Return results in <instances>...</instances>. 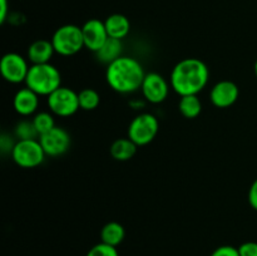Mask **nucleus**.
<instances>
[{
    "instance_id": "f257e3e1",
    "label": "nucleus",
    "mask_w": 257,
    "mask_h": 256,
    "mask_svg": "<svg viewBox=\"0 0 257 256\" xmlns=\"http://www.w3.org/2000/svg\"><path fill=\"white\" fill-rule=\"evenodd\" d=\"M210 70L198 58H185L171 72V87L181 97L198 94L207 85Z\"/></svg>"
},
{
    "instance_id": "f03ea898",
    "label": "nucleus",
    "mask_w": 257,
    "mask_h": 256,
    "mask_svg": "<svg viewBox=\"0 0 257 256\" xmlns=\"http://www.w3.org/2000/svg\"><path fill=\"white\" fill-rule=\"evenodd\" d=\"M147 73L137 59L122 55L107 65L105 80L114 92L131 94L141 89Z\"/></svg>"
},
{
    "instance_id": "7ed1b4c3",
    "label": "nucleus",
    "mask_w": 257,
    "mask_h": 256,
    "mask_svg": "<svg viewBox=\"0 0 257 256\" xmlns=\"http://www.w3.org/2000/svg\"><path fill=\"white\" fill-rule=\"evenodd\" d=\"M28 88L39 95H49L62 87V75L58 68L50 63L33 64L25 79Z\"/></svg>"
},
{
    "instance_id": "20e7f679",
    "label": "nucleus",
    "mask_w": 257,
    "mask_h": 256,
    "mask_svg": "<svg viewBox=\"0 0 257 256\" xmlns=\"http://www.w3.org/2000/svg\"><path fill=\"white\" fill-rule=\"evenodd\" d=\"M52 44L57 54L70 57L84 48L82 28L74 24H65L58 28L52 37Z\"/></svg>"
},
{
    "instance_id": "39448f33",
    "label": "nucleus",
    "mask_w": 257,
    "mask_h": 256,
    "mask_svg": "<svg viewBox=\"0 0 257 256\" xmlns=\"http://www.w3.org/2000/svg\"><path fill=\"white\" fill-rule=\"evenodd\" d=\"M13 161L22 168H34L45 160V152L39 140H18L13 147Z\"/></svg>"
},
{
    "instance_id": "423d86ee",
    "label": "nucleus",
    "mask_w": 257,
    "mask_h": 256,
    "mask_svg": "<svg viewBox=\"0 0 257 256\" xmlns=\"http://www.w3.org/2000/svg\"><path fill=\"white\" fill-rule=\"evenodd\" d=\"M158 130H160V122L157 117L152 113L145 112L133 118L128 127L127 137L137 146H146L155 140Z\"/></svg>"
},
{
    "instance_id": "0eeeda50",
    "label": "nucleus",
    "mask_w": 257,
    "mask_h": 256,
    "mask_svg": "<svg viewBox=\"0 0 257 256\" xmlns=\"http://www.w3.org/2000/svg\"><path fill=\"white\" fill-rule=\"evenodd\" d=\"M50 112L59 117H70L77 113L79 107L78 93L68 87H59L47 97Z\"/></svg>"
},
{
    "instance_id": "6e6552de",
    "label": "nucleus",
    "mask_w": 257,
    "mask_h": 256,
    "mask_svg": "<svg viewBox=\"0 0 257 256\" xmlns=\"http://www.w3.org/2000/svg\"><path fill=\"white\" fill-rule=\"evenodd\" d=\"M30 67L27 59L18 53H7L0 62V72L7 82L18 84L27 79Z\"/></svg>"
},
{
    "instance_id": "1a4fd4ad",
    "label": "nucleus",
    "mask_w": 257,
    "mask_h": 256,
    "mask_svg": "<svg viewBox=\"0 0 257 256\" xmlns=\"http://www.w3.org/2000/svg\"><path fill=\"white\" fill-rule=\"evenodd\" d=\"M39 142L45 155L50 157H58V156L64 155L69 150L72 145V138L64 128L55 125L49 132L40 136Z\"/></svg>"
},
{
    "instance_id": "9d476101",
    "label": "nucleus",
    "mask_w": 257,
    "mask_h": 256,
    "mask_svg": "<svg viewBox=\"0 0 257 256\" xmlns=\"http://www.w3.org/2000/svg\"><path fill=\"white\" fill-rule=\"evenodd\" d=\"M141 90H142L143 98L147 102L158 104L168 97L170 85H168V82L163 75L152 72L146 74Z\"/></svg>"
},
{
    "instance_id": "9b49d317",
    "label": "nucleus",
    "mask_w": 257,
    "mask_h": 256,
    "mask_svg": "<svg viewBox=\"0 0 257 256\" xmlns=\"http://www.w3.org/2000/svg\"><path fill=\"white\" fill-rule=\"evenodd\" d=\"M84 47L90 52L97 53L108 40V33L104 22L99 19H89L82 27Z\"/></svg>"
},
{
    "instance_id": "f8f14e48",
    "label": "nucleus",
    "mask_w": 257,
    "mask_h": 256,
    "mask_svg": "<svg viewBox=\"0 0 257 256\" xmlns=\"http://www.w3.org/2000/svg\"><path fill=\"white\" fill-rule=\"evenodd\" d=\"M240 95V89L236 83L231 80L217 82L210 92V99L212 104L217 108H227L235 104Z\"/></svg>"
},
{
    "instance_id": "ddd939ff",
    "label": "nucleus",
    "mask_w": 257,
    "mask_h": 256,
    "mask_svg": "<svg viewBox=\"0 0 257 256\" xmlns=\"http://www.w3.org/2000/svg\"><path fill=\"white\" fill-rule=\"evenodd\" d=\"M13 105H14L15 112L23 117L34 114L39 107V94L28 87L22 88L15 93Z\"/></svg>"
},
{
    "instance_id": "4468645a",
    "label": "nucleus",
    "mask_w": 257,
    "mask_h": 256,
    "mask_svg": "<svg viewBox=\"0 0 257 256\" xmlns=\"http://www.w3.org/2000/svg\"><path fill=\"white\" fill-rule=\"evenodd\" d=\"M54 53L55 50L52 40L39 39L33 42L28 48V59L33 64H45L50 62Z\"/></svg>"
},
{
    "instance_id": "2eb2a0df",
    "label": "nucleus",
    "mask_w": 257,
    "mask_h": 256,
    "mask_svg": "<svg viewBox=\"0 0 257 256\" xmlns=\"http://www.w3.org/2000/svg\"><path fill=\"white\" fill-rule=\"evenodd\" d=\"M105 29H107L108 37L113 39L122 40L130 34L131 23L127 17L123 14H112L105 19Z\"/></svg>"
},
{
    "instance_id": "dca6fc26",
    "label": "nucleus",
    "mask_w": 257,
    "mask_h": 256,
    "mask_svg": "<svg viewBox=\"0 0 257 256\" xmlns=\"http://www.w3.org/2000/svg\"><path fill=\"white\" fill-rule=\"evenodd\" d=\"M138 146L133 142L130 138H118L114 142L110 145L109 152L110 156L114 158L115 161H128L133 158V156L137 152Z\"/></svg>"
},
{
    "instance_id": "f3484780",
    "label": "nucleus",
    "mask_w": 257,
    "mask_h": 256,
    "mask_svg": "<svg viewBox=\"0 0 257 256\" xmlns=\"http://www.w3.org/2000/svg\"><path fill=\"white\" fill-rule=\"evenodd\" d=\"M122 40L113 39V38H108L107 42L103 44V47L95 53L98 60L104 64H110L112 62H114L115 59H118L119 57H122Z\"/></svg>"
},
{
    "instance_id": "a211bd4d",
    "label": "nucleus",
    "mask_w": 257,
    "mask_h": 256,
    "mask_svg": "<svg viewBox=\"0 0 257 256\" xmlns=\"http://www.w3.org/2000/svg\"><path fill=\"white\" fill-rule=\"evenodd\" d=\"M125 237L124 227L120 225L119 222L115 221H110V222L105 223L100 230V238L102 242L107 243V245L114 246L117 247Z\"/></svg>"
},
{
    "instance_id": "6ab92c4d",
    "label": "nucleus",
    "mask_w": 257,
    "mask_h": 256,
    "mask_svg": "<svg viewBox=\"0 0 257 256\" xmlns=\"http://www.w3.org/2000/svg\"><path fill=\"white\" fill-rule=\"evenodd\" d=\"M178 109L183 117L193 119V118L200 115L201 110H202V103H201V99L197 97V94L183 95L178 103Z\"/></svg>"
},
{
    "instance_id": "aec40b11",
    "label": "nucleus",
    "mask_w": 257,
    "mask_h": 256,
    "mask_svg": "<svg viewBox=\"0 0 257 256\" xmlns=\"http://www.w3.org/2000/svg\"><path fill=\"white\" fill-rule=\"evenodd\" d=\"M79 98V107L83 110H94L100 103L99 93L92 88H84L78 93Z\"/></svg>"
},
{
    "instance_id": "412c9836",
    "label": "nucleus",
    "mask_w": 257,
    "mask_h": 256,
    "mask_svg": "<svg viewBox=\"0 0 257 256\" xmlns=\"http://www.w3.org/2000/svg\"><path fill=\"white\" fill-rule=\"evenodd\" d=\"M33 123H34V127L37 130L39 137L44 133L49 132L50 130L55 127L54 117H53L52 113L49 112H39L34 115L33 118Z\"/></svg>"
},
{
    "instance_id": "4be33fe9",
    "label": "nucleus",
    "mask_w": 257,
    "mask_h": 256,
    "mask_svg": "<svg viewBox=\"0 0 257 256\" xmlns=\"http://www.w3.org/2000/svg\"><path fill=\"white\" fill-rule=\"evenodd\" d=\"M14 132L18 140H39V135L35 130L33 120H20L15 125Z\"/></svg>"
},
{
    "instance_id": "5701e85b",
    "label": "nucleus",
    "mask_w": 257,
    "mask_h": 256,
    "mask_svg": "<svg viewBox=\"0 0 257 256\" xmlns=\"http://www.w3.org/2000/svg\"><path fill=\"white\" fill-rule=\"evenodd\" d=\"M87 256H118V251L114 246L100 242L93 246L87 252Z\"/></svg>"
},
{
    "instance_id": "b1692460",
    "label": "nucleus",
    "mask_w": 257,
    "mask_h": 256,
    "mask_svg": "<svg viewBox=\"0 0 257 256\" xmlns=\"http://www.w3.org/2000/svg\"><path fill=\"white\" fill-rule=\"evenodd\" d=\"M238 248L240 256H257V242L247 241L243 242Z\"/></svg>"
},
{
    "instance_id": "393cba45",
    "label": "nucleus",
    "mask_w": 257,
    "mask_h": 256,
    "mask_svg": "<svg viewBox=\"0 0 257 256\" xmlns=\"http://www.w3.org/2000/svg\"><path fill=\"white\" fill-rule=\"evenodd\" d=\"M211 256H240V252H238V248L233 247V246H220V247L216 248Z\"/></svg>"
},
{
    "instance_id": "a878e982",
    "label": "nucleus",
    "mask_w": 257,
    "mask_h": 256,
    "mask_svg": "<svg viewBox=\"0 0 257 256\" xmlns=\"http://www.w3.org/2000/svg\"><path fill=\"white\" fill-rule=\"evenodd\" d=\"M248 202H250L251 207L257 211V178L253 181L248 190Z\"/></svg>"
},
{
    "instance_id": "bb28decb",
    "label": "nucleus",
    "mask_w": 257,
    "mask_h": 256,
    "mask_svg": "<svg viewBox=\"0 0 257 256\" xmlns=\"http://www.w3.org/2000/svg\"><path fill=\"white\" fill-rule=\"evenodd\" d=\"M8 17V0H0V22L4 23Z\"/></svg>"
},
{
    "instance_id": "cd10ccee",
    "label": "nucleus",
    "mask_w": 257,
    "mask_h": 256,
    "mask_svg": "<svg viewBox=\"0 0 257 256\" xmlns=\"http://www.w3.org/2000/svg\"><path fill=\"white\" fill-rule=\"evenodd\" d=\"M253 69H255V75H256V78H257V60L255 62V68H253Z\"/></svg>"
}]
</instances>
